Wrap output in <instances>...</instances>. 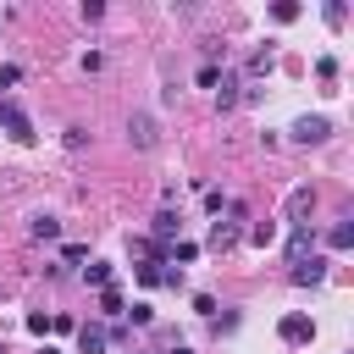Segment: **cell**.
Returning <instances> with one entry per match:
<instances>
[{
	"instance_id": "obj_1",
	"label": "cell",
	"mask_w": 354,
	"mask_h": 354,
	"mask_svg": "<svg viewBox=\"0 0 354 354\" xmlns=\"http://www.w3.org/2000/svg\"><path fill=\"white\" fill-rule=\"evenodd\" d=\"M277 337H282L288 348H304V343H315V321H310L304 310H293V315L277 321Z\"/></svg>"
},
{
	"instance_id": "obj_2",
	"label": "cell",
	"mask_w": 354,
	"mask_h": 354,
	"mask_svg": "<svg viewBox=\"0 0 354 354\" xmlns=\"http://www.w3.org/2000/svg\"><path fill=\"white\" fill-rule=\"evenodd\" d=\"M0 127H6L17 144H33V122H28V111H22L17 100H0Z\"/></svg>"
},
{
	"instance_id": "obj_3",
	"label": "cell",
	"mask_w": 354,
	"mask_h": 354,
	"mask_svg": "<svg viewBox=\"0 0 354 354\" xmlns=\"http://www.w3.org/2000/svg\"><path fill=\"white\" fill-rule=\"evenodd\" d=\"M127 138H133L138 149H155V144H160V133H155V116H149V111H133V116H127Z\"/></svg>"
},
{
	"instance_id": "obj_4",
	"label": "cell",
	"mask_w": 354,
	"mask_h": 354,
	"mask_svg": "<svg viewBox=\"0 0 354 354\" xmlns=\"http://www.w3.org/2000/svg\"><path fill=\"white\" fill-rule=\"evenodd\" d=\"M227 210H232V221H210V249H221V254L238 243V221H243V205H227Z\"/></svg>"
},
{
	"instance_id": "obj_5",
	"label": "cell",
	"mask_w": 354,
	"mask_h": 354,
	"mask_svg": "<svg viewBox=\"0 0 354 354\" xmlns=\"http://www.w3.org/2000/svg\"><path fill=\"white\" fill-rule=\"evenodd\" d=\"M310 210H315V188H310V183H299V188L288 194V221H293V227H310V221H304Z\"/></svg>"
},
{
	"instance_id": "obj_6",
	"label": "cell",
	"mask_w": 354,
	"mask_h": 354,
	"mask_svg": "<svg viewBox=\"0 0 354 354\" xmlns=\"http://www.w3.org/2000/svg\"><path fill=\"white\" fill-rule=\"evenodd\" d=\"M326 133H332L326 116H299V122H293V138H299V144H321Z\"/></svg>"
},
{
	"instance_id": "obj_7",
	"label": "cell",
	"mask_w": 354,
	"mask_h": 354,
	"mask_svg": "<svg viewBox=\"0 0 354 354\" xmlns=\"http://www.w3.org/2000/svg\"><path fill=\"white\" fill-rule=\"evenodd\" d=\"M310 249H315V232H310V227H293V232H288V266H304Z\"/></svg>"
},
{
	"instance_id": "obj_8",
	"label": "cell",
	"mask_w": 354,
	"mask_h": 354,
	"mask_svg": "<svg viewBox=\"0 0 354 354\" xmlns=\"http://www.w3.org/2000/svg\"><path fill=\"white\" fill-rule=\"evenodd\" d=\"M238 88H243V83H238V72H221V77H216V105H221V111H232V105H238Z\"/></svg>"
},
{
	"instance_id": "obj_9",
	"label": "cell",
	"mask_w": 354,
	"mask_h": 354,
	"mask_svg": "<svg viewBox=\"0 0 354 354\" xmlns=\"http://www.w3.org/2000/svg\"><path fill=\"white\" fill-rule=\"evenodd\" d=\"M321 277H326V260H321V254H310L304 266H293V282H299V288H310V282H321Z\"/></svg>"
},
{
	"instance_id": "obj_10",
	"label": "cell",
	"mask_w": 354,
	"mask_h": 354,
	"mask_svg": "<svg viewBox=\"0 0 354 354\" xmlns=\"http://www.w3.org/2000/svg\"><path fill=\"white\" fill-rule=\"evenodd\" d=\"M77 354H105V326H77Z\"/></svg>"
},
{
	"instance_id": "obj_11",
	"label": "cell",
	"mask_w": 354,
	"mask_h": 354,
	"mask_svg": "<svg viewBox=\"0 0 354 354\" xmlns=\"http://www.w3.org/2000/svg\"><path fill=\"white\" fill-rule=\"evenodd\" d=\"M155 238H160V249H166V243L177 238V210H171V205H166V210L155 216Z\"/></svg>"
},
{
	"instance_id": "obj_12",
	"label": "cell",
	"mask_w": 354,
	"mask_h": 354,
	"mask_svg": "<svg viewBox=\"0 0 354 354\" xmlns=\"http://www.w3.org/2000/svg\"><path fill=\"white\" fill-rule=\"evenodd\" d=\"M28 232L44 243V238H61V221H55V216H33V227H28Z\"/></svg>"
},
{
	"instance_id": "obj_13",
	"label": "cell",
	"mask_w": 354,
	"mask_h": 354,
	"mask_svg": "<svg viewBox=\"0 0 354 354\" xmlns=\"http://www.w3.org/2000/svg\"><path fill=\"white\" fill-rule=\"evenodd\" d=\"M83 282H88V288H111V266H105V260H88Z\"/></svg>"
},
{
	"instance_id": "obj_14",
	"label": "cell",
	"mask_w": 354,
	"mask_h": 354,
	"mask_svg": "<svg viewBox=\"0 0 354 354\" xmlns=\"http://www.w3.org/2000/svg\"><path fill=\"white\" fill-rule=\"evenodd\" d=\"M326 243H332V249H348V243H354V221H337V227L326 232Z\"/></svg>"
},
{
	"instance_id": "obj_15",
	"label": "cell",
	"mask_w": 354,
	"mask_h": 354,
	"mask_svg": "<svg viewBox=\"0 0 354 354\" xmlns=\"http://www.w3.org/2000/svg\"><path fill=\"white\" fill-rule=\"evenodd\" d=\"M100 310H105V315H122V293H116V282L100 288Z\"/></svg>"
},
{
	"instance_id": "obj_16",
	"label": "cell",
	"mask_w": 354,
	"mask_h": 354,
	"mask_svg": "<svg viewBox=\"0 0 354 354\" xmlns=\"http://www.w3.org/2000/svg\"><path fill=\"white\" fill-rule=\"evenodd\" d=\"M293 17H299V0H277L271 6V22H293Z\"/></svg>"
},
{
	"instance_id": "obj_17",
	"label": "cell",
	"mask_w": 354,
	"mask_h": 354,
	"mask_svg": "<svg viewBox=\"0 0 354 354\" xmlns=\"http://www.w3.org/2000/svg\"><path fill=\"white\" fill-rule=\"evenodd\" d=\"M271 238H277V221H260V227H249V243H260V249H266Z\"/></svg>"
},
{
	"instance_id": "obj_18",
	"label": "cell",
	"mask_w": 354,
	"mask_h": 354,
	"mask_svg": "<svg viewBox=\"0 0 354 354\" xmlns=\"http://www.w3.org/2000/svg\"><path fill=\"white\" fill-rule=\"evenodd\" d=\"M216 77H221V66H216V61H205V66H199V88H216Z\"/></svg>"
},
{
	"instance_id": "obj_19",
	"label": "cell",
	"mask_w": 354,
	"mask_h": 354,
	"mask_svg": "<svg viewBox=\"0 0 354 354\" xmlns=\"http://www.w3.org/2000/svg\"><path fill=\"white\" fill-rule=\"evenodd\" d=\"M127 315H133V326H149V321H155V310H149V304H133Z\"/></svg>"
},
{
	"instance_id": "obj_20",
	"label": "cell",
	"mask_w": 354,
	"mask_h": 354,
	"mask_svg": "<svg viewBox=\"0 0 354 354\" xmlns=\"http://www.w3.org/2000/svg\"><path fill=\"white\" fill-rule=\"evenodd\" d=\"M28 332H33V337H44V332H50V315H39V310H33V315H28Z\"/></svg>"
},
{
	"instance_id": "obj_21",
	"label": "cell",
	"mask_w": 354,
	"mask_h": 354,
	"mask_svg": "<svg viewBox=\"0 0 354 354\" xmlns=\"http://www.w3.org/2000/svg\"><path fill=\"white\" fill-rule=\"evenodd\" d=\"M17 77H22V66H0V88H11Z\"/></svg>"
},
{
	"instance_id": "obj_22",
	"label": "cell",
	"mask_w": 354,
	"mask_h": 354,
	"mask_svg": "<svg viewBox=\"0 0 354 354\" xmlns=\"http://www.w3.org/2000/svg\"><path fill=\"white\" fill-rule=\"evenodd\" d=\"M44 354H66V348H44Z\"/></svg>"
},
{
	"instance_id": "obj_23",
	"label": "cell",
	"mask_w": 354,
	"mask_h": 354,
	"mask_svg": "<svg viewBox=\"0 0 354 354\" xmlns=\"http://www.w3.org/2000/svg\"><path fill=\"white\" fill-rule=\"evenodd\" d=\"M171 354H188V348H171Z\"/></svg>"
},
{
	"instance_id": "obj_24",
	"label": "cell",
	"mask_w": 354,
	"mask_h": 354,
	"mask_svg": "<svg viewBox=\"0 0 354 354\" xmlns=\"http://www.w3.org/2000/svg\"><path fill=\"white\" fill-rule=\"evenodd\" d=\"M0 354H6V348H0Z\"/></svg>"
}]
</instances>
